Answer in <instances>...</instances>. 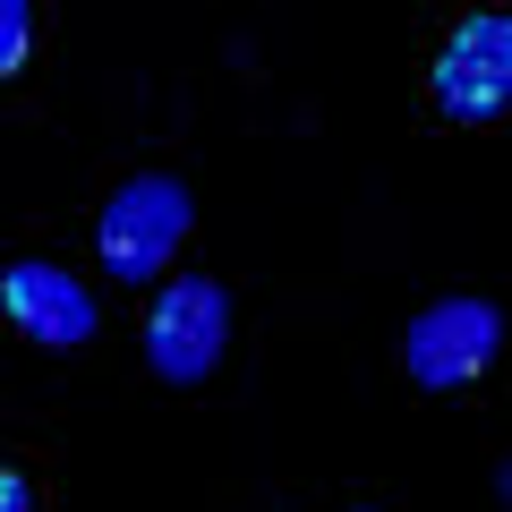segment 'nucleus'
<instances>
[{"label": "nucleus", "mask_w": 512, "mask_h": 512, "mask_svg": "<svg viewBox=\"0 0 512 512\" xmlns=\"http://www.w3.org/2000/svg\"><path fill=\"white\" fill-rule=\"evenodd\" d=\"M188 222H197V205H188V188L171 180V171H137V180L120 188V197L103 205V222H94V248H103V274L111 282H154L180 256Z\"/></svg>", "instance_id": "1"}, {"label": "nucleus", "mask_w": 512, "mask_h": 512, "mask_svg": "<svg viewBox=\"0 0 512 512\" xmlns=\"http://www.w3.org/2000/svg\"><path fill=\"white\" fill-rule=\"evenodd\" d=\"M222 342H231V291L205 274H180L154 291L146 316V367L163 384H205L222 367Z\"/></svg>", "instance_id": "2"}, {"label": "nucleus", "mask_w": 512, "mask_h": 512, "mask_svg": "<svg viewBox=\"0 0 512 512\" xmlns=\"http://www.w3.org/2000/svg\"><path fill=\"white\" fill-rule=\"evenodd\" d=\"M495 350H504L495 299H436V308H419L410 333H402V367H410V384H427V393L478 384L495 367Z\"/></svg>", "instance_id": "3"}, {"label": "nucleus", "mask_w": 512, "mask_h": 512, "mask_svg": "<svg viewBox=\"0 0 512 512\" xmlns=\"http://www.w3.org/2000/svg\"><path fill=\"white\" fill-rule=\"evenodd\" d=\"M504 94H512V18L504 9H478L436 52V111L461 128H487L504 111Z\"/></svg>", "instance_id": "4"}, {"label": "nucleus", "mask_w": 512, "mask_h": 512, "mask_svg": "<svg viewBox=\"0 0 512 512\" xmlns=\"http://www.w3.org/2000/svg\"><path fill=\"white\" fill-rule=\"evenodd\" d=\"M0 308H9V325L26 333V342L43 350H77L103 316H94V291L69 274V265H52V256H26V265H9L0 274Z\"/></svg>", "instance_id": "5"}, {"label": "nucleus", "mask_w": 512, "mask_h": 512, "mask_svg": "<svg viewBox=\"0 0 512 512\" xmlns=\"http://www.w3.org/2000/svg\"><path fill=\"white\" fill-rule=\"evenodd\" d=\"M26 43H35V9L26 0H0V77L26 69Z\"/></svg>", "instance_id": "6"}, {"label": "nucleus", "mask_w": 512, "mask_h": 512, "mask_svg": "<svg viewBox=\"0 0 512 512\" xmlns=\"http://www.w3.org/2000/svg\"><path fill=\"white\" fill-rule=\"evenodd\" d=\"M26 504H35V487H26L18 470H0V512H26Z\"/></svg>", "instance_id": "7"}, {"label": "nucleus", "mask_w": 512, "mask_h": 512, "mask_svg": "<svg viewBox=\"0 0 512 512\" xmlns=\"http://www.w3.org/2000/svg\"><path fill=\"white\" fill-rule=\"evenodd\" d=\"M350 512H367V504H350Z\"/></svg>", "instance_id": "8"}]
</instances>
